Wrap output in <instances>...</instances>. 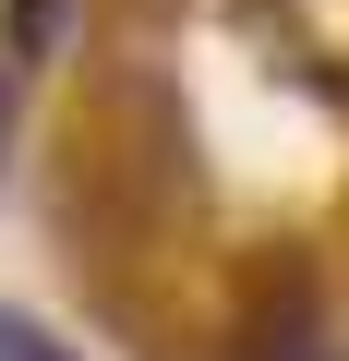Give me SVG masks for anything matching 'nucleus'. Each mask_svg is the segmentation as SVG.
I'll list each match as a JSON object with an SVG mask.
<instances>
[{"label":"nucleus","mask_w":349,"mask_h":361,"mask_svg":"<svg viewBox=\"0 0 349 361\" xmlns=\"http://www.w3.org/2000/svg\"><path fill=\"white\" fill-rule=\"evenodd\" d=\"M61 25H73V0H13V61H49Z\"/></svg>","instance_id":"1"}]
</instances>
